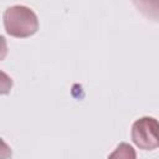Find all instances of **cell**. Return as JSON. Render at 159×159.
I'll return each mask as SVG.
<instances>
[{"mask_svg": "<svg viewBox=\"0 0 159 159\" xmlns=\"http://www.w3.org/2000/svg\"><path fill=\"white\" fill-rule=\"evenodd\" d=\"M4 26L10 36L24 39L39 30V20L30 7L14 5L4 11Z\"/></svg>", "mask_w": 159, "mask_h": 159, "instance_id": "cell-1", "label": "cell"}, {"mask_svg": "<svg viewBox=\"0 0 159 159\" xmlns=\"http://www.w3.org/2000/svg\"><path fill=\"white\" fill-rule=\"evenodd\" d=\"M134 5L148 17L159 20V1H134Z\"/></svg>", "mask_w": 159, "mask_h": 159, "instance_id": "cell-4", "label": "cell"}, {"mask_svg": "<svg viewBox=\"0 0 159 159\" xmlns=\"http://www.w3.org/2000/svg\"><path fill=\"white\" fill-rule=\"evenodd\" d=\"M108 159H137V153L130 144L120 143L114 152L108 155Z\"/></svg>", "mask_w": 159, "mask_h": 159, "instance_id": "cell-3", "label": "cell"}, {"mask_svg": "<svg viewBox=\"0 0 159 159\" xmlns=\"http://www.w3.org/2000/svg\"><path fill=\"white\" fill-rule=\"evenodd\" d=\"M132 140L144 150L159 147V122L153 117H142L132 125Z\"/></svg>", "mask_w": 159, "mask_h": 159, "instance_id": "cell-2", "label": "cell"}]
</instances>
